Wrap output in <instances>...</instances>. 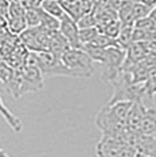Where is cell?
<instances>
[{"instance_id":"cell-17","label":"cell","mask_w":156,"mask_h":157,"mask_svg":"<svg viewBox=\"0 0 156 157\" xmlns=\"http://www.w3.org/2000/svg\"><path fill=\"white\" fill-rule=\"evenodd\" d=\"M26 8L24 7L21 0H13L10 6V12H8V19L10 18H22L25 17Z\"/></svg>"},{"instance_id":"cell-20","label":"cell","mask_w":156,"mask_h":157,"mask_svg":"<svg viewBox=\"0 0 156 157\" xmlns=\"http://www.w3.org/2000/svg\"><path fill=\"white\" fill-rule=\"evenodd\" d=\"M0 157H10V155L6 154V151L5 150H1L0 151Z\"/></svg>"},{"instance_id":"cell-8","label":"cell","mask_w":156,"mask_h":157,"mask_svg":"<svg viewBox=\"0 0 156 157\" xmlns=\"http://www.w3.org/2000/svg\"><path fill=\"white\" fill-rule=\"evenodd\" d=\"M1 114H2V117L5 118V121L7 122V124L12 128V130L15 132H20L22 130V128H24L22 121L7 108L2 98H1Z\"/></svg>"},{"instance_id":"cell-11","label":"cell","mask_w":156,"mask_h":157,"mask_svg":"<svg viewBox=\"0 0 156 157\" xmlns=\"http://www.w3.org/2000/svg\"><path fill=\"white\" fill-rule=\"evenodd\" d=\"M89 46L101 48V49H107V48H111V47H120L116 39H113V38L106 35L103 33H100L94 39V41L89 44Z\"/></svg>"},{"instance_id":"cell-14","label":"cell","mask_w":156,"mask_h":157,"mask_svg":"<svg viewBox=\"0 0 156 157\" xmlns=\"http://www.w3.org/2000/svg\"><path fill=\"white\" fill-rule=\"evenodd\" d=\"M121 29H122V22H120L119 20H114V21H111V24H108L107 26H104L100 33H103L106 35H108V36H111L113 39H116L119 38V35H120V33H121Z\"/></svg>"},{"instance_id":"cell-4","label":"cell","mask_w":156,"mask_h":157,"mask_svg":"<svg viewBox=\"0 0 156 157\" xmlns=\"http://www.w3.org/2000/svg\"><path fill=\"white\" fill-rule=\"evenodd\" d=\"M61 34L68 41L69 47L73 49H82V44L80 41V28H79L76 21L69 17L68 14L64 19L61 20L60 24V29Z\"/></svg>"},{"instance_id":"cell-13","label":"cell","mask_w":156,"mask_h":157,"mask_svg":"<svg viewBox=\"0 0 156 157\" xmlns=\"http://www.w3.org/2000/svg\"><path fill=\"white\" fill-rule=\"evenodd\" d=\"M154 8H150L149 6L144 5L142 2H134L133 4V17L135 21L142 20L148 18V15H150L151 11Z\"/></svg>"},{"instance_id":"cell-7","label":"cell","mask_w":156,"mask_h":157,"mask_svg":"<svg viewBox=\"0 0 156 157\" xmlns=\"http://www.w3.org/2000/svg\"><path fill=\"white\" fill-rule=\"evenodd\" d=\"M140 134L146 136H154L156 134V108L148 107L143 118Z\"/></svg>"},{"instance_id":"cell-10","label":"cell","mask_w":156,"mask_h":157,"mask_svg":"<svg viewBox=\"0 0 156 157\" xmlns=\"http://www.w3.org/2000/svg\"><path fill=\"white\" fill-rule=\"evenodd\" d=\"M42 10L48 14H51L52 17L59 19L60 21L67 15V12L60 4L59 0H45L42 4Z\"/></svg>"},{"instance_id":"cell-5","label":"cell","mask_w":156,"mask_h":157,"mask_svg":"<svg viewBox=\"0 0 156 157\" xmlns=\"http://www.w3.org/2000/svg\"><path fill=\"white\" fill-rule=\"evenodd\" d=\"M147 105L141 102H134L127 117V128L131 132H140L143 118L147 111Z\"/></svg>"},{"instance_id":"cell-6","label":"cell","mask_w":156,"mask_h":157,"mask_svg":"<svg viewBox=\"0 0 156 157\" xmlns=\"http://www.w3.org/2000/svg\"><path fill=\"white\" fill-rule=\"evenodd\" d=\"M68 49H71L68 41L61 34L60 31L51 32L49 34V42H48V52L53 53L58 58H61Z\"/></svg>"},{"instance_id":"cell-16","label":"cell","mask_w":156,"mask_h":157,"mask_svg":"<svg viewBox=\"0 0 156 157\" xmlns=\"http://www.w3.org/2000/svg\"><path fill=\"white\" fill-rule=\"evenodd\" d=\"M99 34H100V31H99L98 27L87 28V29H80V41H81L82 46L89 45L91 42H93Z\"/></svg>"},{"instance_id":"cell-2","label":"cell","mask_w":156,"mask_h":157,"mask_svg":"<svg viewBox=\"0 0 156 157\" xmlns=\"http://www.w3.org/2000/svg\"><path fill=\"white\" fill-rule=\"evenodd\" d=\"M126 58V51L120 47H111L104 49L103 58L101 61V65L103 66L101 78L106 82L113 83L121 74Z\"/></svg>"},{"instance_id":"cell-21","label":"cell","mask_w":156,"mask_h":157,"mask_svg":"<svg viewBox=\"0 0 156 157\" xmlns=\"http://www.w3.org/2000/svg\"><path fill=\"white\" fill-rule=\"evenodd\" d=\"M154 137H155V140H156V134H155V135H154Z\"/></svg>"},{"instance_id":"cell-15","label":"cell","mask_w":156,"mask_h":157,"mask_svg":"<svg viewBox=\"0 0 156 157\" xmlns=\"http://www.w3.org/2000/svg\"><path fill=\"white\" fill-rule=\"evenodd\" d=\"M78 26L80 29H87V28H93V27H98V19L96 15L94 13H86L82 15L80 19L76 21Z\"/></svg>"},{"instance_id":"cell-19","label":"cell","mask_w":156,"mask_h":157,"mask_svg":"<svg viewBox=\"0 0 156 157\" xmlns=\"http://www.w3.org/2000/svg\"><path fill=\"white\" fill-rule=\"evenodd\" d=\"M45 0H21L22 5L26 10H40Z\"/></svg>"},{"instance_id":"cell-3","label":"cell","mask_w":156,"mask_h":157,"mask_svg":"<svg viewBox=\"0 0 156 157\" xmlns=\"http://www.w3.org/2000/svg\"><path fill=\"white\" fill-rule=\"evenodd\" d=\"M37 56H38V67L41 69L44 78H49L55 75L73 78L68 68L62 63L61 58H58L53 53L44 51V52L37 53Z\"/></svg>"},{"instance_id":"cell-9","label":"cell","mask_w":156,"mask_h":157,"mask_svg":"<svg viewBox=\"0 0 156 157\" xmlns=\"http://www.w3.org/2000/svg\"><path fill=\"white\" fill-rule=\"evenodd\" d=\"M60 24L61 21L57 18L52 17L51 14L45 12L42 8L40 10V28L46 32H55L60 29Z\"/></svg>"},{"instance_id":"cell-12","label":"cell","mask_w":156,"mask_h":157,"mask_svg":"<svg viewBox=\"0 0 156 157\" xmlns=\"http://www.w3.org/2000/svg\"><path fill=\"white\" fill-rule=\"evenodd\" d=\"M7 25H8L10 32L14 35H21L28 28L25 17H22V18H10V19H7Z\"/></svg>"},{"instance_id":"cell-18","label":"cell","mask_w":156,"mask_h":157,"mask_svg":"<svg viewBox=\"0 0 156 157\" xmlns=\"http://www.w3.org/2000/svg\"><path fill=\"white\" fill-rule=\"evenodd\" d=\"M40 10H26L25 19L28 28H35L40 26Z\"/></svg>"},{"instance_id":"cell-1","label":"cell","mask_w":156,"mask_h":157,"mask_svg":"<svg viewBox=\"0 0 156 157\" xmlns=\"http://www.w3.org/2000/svg\"><path fill=\"white\" fill-rule=\"evenodd\" d=\"M61 61L73 78H89L94 73V61L84 49H68L61 56Z\"/></svg>"}]
</instances>
